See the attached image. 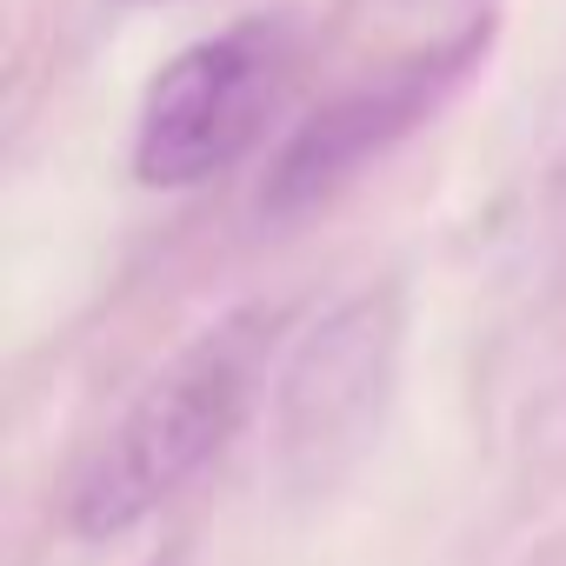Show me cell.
Wrapping results in <instances>:
<instances>
[{"label": "cell", "mask_w": 566, "mask_h": 566, "mask_svg": "<svg viewBox=\"0 0 566 566\" xmlns=\"http://www.w3.org/2000/svg\"><path fill=\"white\" fill-rule=\"evenodd\" d=\"M294 74V21L247 14L187 54H174L134 127V174L147 187H200L227 174L266 127L280 87Z\"/></svg>", "instance_id": "3"}, {"label": "cell", "mask_w": 566, "mask_h": 566, "mask_svg": "<svg viewBox=\"0 0 566 566\" xmlns=\"http://www.w3.org/2000/svg\"><path fill=\"white\" fill-rule=\"evenodd\" d=\"M280 340V307L253 301L193 334L114 420L67 493V526L81 539H120L154 520L247 420Z\"/></svg>", "instance_id": "1"}, {"label": "cell", "mask_w": 566, "mask_h": 566, "mask_svg": "<svg viewBox=\"0 0 566 566\" xmlns=\"http://www.w3.org/2000/svg\"><path fill=\"white\" fill-rule=\"evenodd\" d=\"M400 374V294L367 287L327 307L280 360L273 387V453L294 493L340 486L380 440Z\"/></svg>", "instance_id": "2"}, {"label": "cell", "mask_w": 566, "mask_h": 566, "mask_svg": "<svg viewBox=\"0 0 566 566\" xmlns=\"http://www.w3.org/2000/svg\"><path fill=\"white\" fill-rule=\"evenodd\" d=\"M486 48V34H460L453 48H433V54H413L347 94H334L321 114H307L294 127V140L280 147V160L266 167V187H260V207L273 220H287V213H307L321 200H334L360 167H374L394 140H407L433 101L473 67V54Z\"/></svg>", "instance_id": "4"}]
</instances>
